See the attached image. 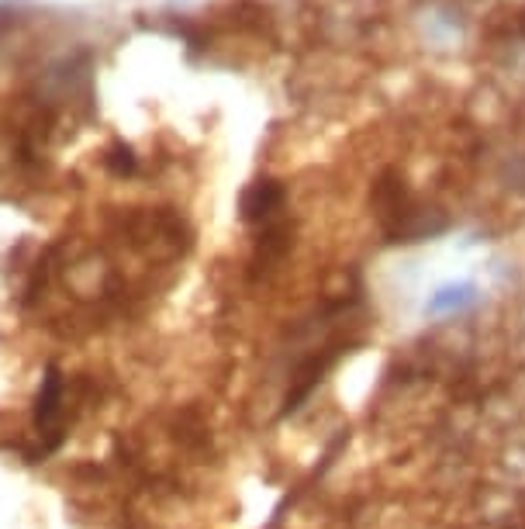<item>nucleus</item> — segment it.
<instances>
[{"instance_id": "obj_2", "label": "nucleus", "mask_w": 525, "mask_h": 529, "mask_svg": "<svg viewBox=\"0 0 525 529\" xmlns=\"http://www.w3.org/2000/svg\"><path fill=\"white\" fill-rule=\"evenodd\" d=\"M284 201H287V194L277 180H256L249 191L242 194V218H245L249 225H260L262 229V225H270V221L280 218Z\"/></svg>"}, {"instance_id": "obj_3", "label": "nucleus", "mask_w": 525, "mask_h": 529, "mask_svg": "<svg viewBox=\"0 0 525 529\" xmlns=\"http://www.w3.org/2000/svg\"><path fill=\"white\" fill-rule=\"evenodd\" d=\"M135 167H139V160H135V149H132V145H125V143L111 145V152H108V169H111V173L125 177V173H135Z\"/></svg>"}, {"instance_id": "obj_1", "label": "nucleus", "mask_w": 525, "mask_h": 529, "mask_svg": "<svg viewBox=\"0 0 525 529\" xmlns=\"http://www.w3.org/2000/svg\"><path fill=\"white\" fill-rule=\"evenodd\" d=\"M59 405H63V377L59 370L48 363L46 374H42V385H39V395H35V429L42 436H48L46 450H52L59 443Z\"/></svg>"}]
</instances>
